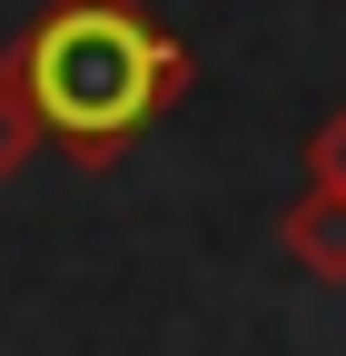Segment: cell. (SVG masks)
I'll list each match as a JSON object with an SVG mask.
<instances>
[{"label":"cell","instance_id":"3","mask_svg":"<svg viewBox=\"0 0 346 356\" xmlns=\"http://www.w3.org/2000/svg\"><path fill=\"white\" fill-rule=\"evenodd\" d=\"M40 139H50V129H40V109H30V89H20V60L0 50V188H10V178L40 159Z\"/></svg>","mask_w":346,"mask_h":356},{"label":"cell","instance_id":"2","mask_svg":"<svg viewBox=\"0 0 346 356\" xmlns=\"http://www.w3.org/2000/svg\"><path fill=\"white\" fill-rule=\"evenodd\" d=\"M277 248L307 267L317 287H346V188H307V198H287Z\"/></svg>","mask_w":346,"mask_h":356},{"label":"cell","instance_id":"4","mask_svg":"<svg viewBox=\"0 0 346 356\" xmlns=\"http://www.w3.org/2000/svg\"><path fill=\"white\" fill-rule=\"evenodd\" d=\"M307 188H346V99L307 129Z\"/></svg>","mask_w":346,"mask_h":356},{"label":"cell","instance_id":"1","mask_svg":"<svg viewBox=\"0 0 346 356\" xmlns=\"http://www.w3.org/2000/svg\"><path fill=\"white\" fill-rule=\"evenodd\" d=\"M10 60L69 168H119L129 139H149L198 89V50L139 0H50L10 40Z\"/></svg>","mask_w":346,"mask_h":356}]
</instances>
